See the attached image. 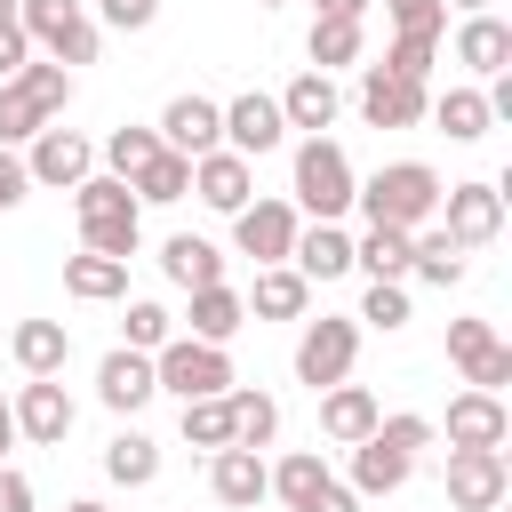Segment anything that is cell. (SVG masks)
<instances>
[{
  "mask_svg": "<svg viewBox=\"0 0 512 512\" xmlns=\"http://www.w3.org/2000/svg\"><path fill=\"white\" fill-rule=\"evenodd\" d=\"M440 208H448L440 232H448L456 248H488V240L504 232V184H448Z\"/></svg>",
  "mask_w": 512,
  "mask_h": 512,
  "instance_id": "obj_13",
  "label": "cell"
},
{
  "mask_svg": "<svg viewBox=\"0 0 512 512\" xmlns=\"http://www.w3.org/2000/svg\"><path fill=\"white\" fill-rule=\"evenodd\" d=\"M256 8H280V0H256Z\"/></svg>",
  "mask_w": 512,
  "mask_h": 512,
  "instance_id": "obj_56",
  "label": "cell"
},
{
  "mask_svg": "<svg viewBox=\"0 0 512 512\" xmlns=\"http://www.w3.org/2000/svg\"><path fill=\"white\" fill-rule=\"evenodd\" d=\"M272 104H280V120H288V128H304V136L336 128V112H344V96H336V80H328V72H296Z\"/></svg>",
  "mask_w": 512,
  "mask_h": 512,
  "instance_id": "obj_22",
  "label": "cell"
},
{
  "mask_svg": "<svg viewBox=\"0 0 512 512\" xmlns=\"http://www.w3.org/2000/svg\"><path fill=\"white\" fill-rule=\"evenodd\" d=\"M160 152H168V144H160L152 128H112V136H104V168H112V184H136Z\"/></svg>",
  "mask_w": 512,
  "mask_h": 512,
  "instance_id": "obj_37",
  "label": "cell"
},
{
  "mask_svg": "<svg viewBox=\"0 0 512 512\" xmlns=\"http://www.w3.org/2000/svg\"><path fill=\"white\" fill-rule=\"evenodd\" d=\"M192 192H200L216 216H240V208L256 200V168H248L240 152H208V160H192Z\"/></svg>",
  "mask_w": 512,
  "mask_h": 512,
  "instance_id": "obj_19",
  "label": "cell"
},
{
  "mask_svg": "<svg viewBox=\"0 0 512 512\" xmlns=\"http://www.w3.org/2000/svg\"><path fill=\"white\" fill-rule=\"evenodd\" d=\"M128 192H136V208H144V200H152V208H168V200H184V192H192V160H184V152H160Z\"/></svg>",
  "mask_w": 512,
  "mask_h": 512,
  "instance_id": "obj_39",
  "label": "cell"
},
{
  "mask_svg": "<svg viewBox=\"0 0 512 512\" xmlns=\"http://www.w3.org/2000/svg\"><path fill=\"white\" fill-rule=\"evenodd\" d=\"M376 440H392V448L424 456V448H432V416H376Z\"/></svg>",
  "mask_w": 512,
  "mask_h": 512,
  "instance_id": "obj_45",
  "label": "cell"
},
{
  "mask_svg": "<svg viewBox=\"0 0 512 512\" xmlns=\"http://www.w3.org/2000/svg\"><path fill=\"white\" fill-rule=\"evenodd\" d=\"M504 488H512L504 448H448V504L456 512H496Z\"/></svg>",
  "mask_w": 512,
  "mask_h": 512,
  "instance_id": "obj_11",
  "label": "cell"
},
{
  "mask_svg": "<svg viewBox=\"0 0 512 512\" xmlns=\"http://www.w3.org/2000/svg\"><path fill=\"white\" fill-rule=\"evenodd\" d=\"M352 208H360L368 224H392V232H424V224L440 216V176H432L424 160H392V168H376V176L352 192Z\"/></svg>",
  "mask_w": 512,
  "mask_h": 512,
  "instance_id": "obj_1",
  "label": "cell"
},
{
  "mask_svg": "<svg viewBox=\"0 0 512 512\" xmlns=\"http://www.w3.org/2000/svg\"><path fill=\"white\" fill-rule=\"evenodd\" d=\"M16 24H24V40L48 56V64H96V16H88V0H16Z\"/></svg>",
  "mask_w": 512,
  "mask_h": 512,
  "instance_id": "obj_6",
  "label": "cell"
},
{
  "mask_svg": "<svg viewBox=\"0 0 512 512\" xmlns=\"http://www.w3.org/2000/svg\"><path fill=\"white\" fill-rule=\"evenodd\" d=\"M368 8H376V0H320V16H344V24H360Z\"/></svg>",
  "mask_w": 512,
  "mask_h": 512,
  "instance_id": "obj_51",
  "label": "cell"
},
{
  "mask_svg": "<svg viewBox=\"0 0 512 512\" xmlns=\"http://www.w3.org/2000/svg\"><path fill=\"white\" fill-rule=\"evenodd\" d=\"M432 48H440V40H408V32H400V40L384 48V72H392V80H416V88H424V72H432Z\"/></svg>",
  "mask_w": 512,
  "mask_h": 512,
  "instance_id": "obj_44",
  "label": "cell"
},
{
  "mask_svg": "<svg viewBox=\"0 0 512 512\" xmlns=\"http://www.w3.org/2000/svg\"><path fill=\"white\" fill-rule=\"evenodd\" d=\"M24 192H32V176H24V160H16L8 144H0V208H16Z\"/></svg>",
  "mask_w": 512,
  "mask_h": 512,
  "instance_id": "obj_48",
  "label": "cell"
},
{
  "mask_svg": "<svg viewBox=\"0 0 512 512\" xmlns=\"http://www.w3.org/2000/svg\"><path fill=\"white\" fill-rule=\"evenodd\" d=\"M408 472H416V456L368 432V440L352 448V480H344V488H352V496H392V488H408Z\"/></svg>",
  "mask_w": 512,
  "mask_h": 512,
  "instance_id": "obj_25",
  "label": "cell"
},
{
  "mask_svg": "<svg viewBox=\"0 0 512 512\" xmlns=\"http://www.w3.org/2000/svg\"><path fill=\"white\" fill-rule=\"evenodd\" d=\"M504 440H512L504 392H456L448 400V448H504Z\"/></svg>",
  "mask_w": 512,
  "mask_h": 512,
  "instance_id": "obj_17",
  "label": "cell"
},
{
  "mask_svg": "<svg viewBox=\"0 0 512 512\" xmlns=\"http://www.w3.org/2000/svg\"><path fill=\"white\" fill-rule=\"evenodd\" d=\"M304 56H312V72H344V64H360V24H344V16H312Z\"/></svg>",
  "mask_w": 512,
  "mask_h": 512,
  "instance_id": "obj_35",
  "label": "cell"
},
{
  "mask_svg": "<svg viewBox=\"0 0 512 512\" xmlns=\"http://www.w3.org/2000/svg\"><path fill=\"white\" fill-rule=\"evenodd\" d=\"M0 512H32V480L0 464Z\"/></svg>",
  "mask_w": 512,
  "mask_h": 512,
  "instance_id": "obj_50",
  "label": "cell"
},
{
  "mask_svg": "<svg viewBox=\"0 0 512 512\" xmlns=\"http://www.w3.org/2000/svg\"><path fill=\"white\" fill-rule=\"evenodd\" d=\"M184 440L208 448V456L232 448V408H224V400H184Z\"/></svg>",
  "mask_w": 512,
  "mask_h": 512,
  "instance_id": "obj_40",
  "label": "cell"
},
{
  "mask_svg": "<svg viewBox=\"0 0 512 512\" xmlns=\"http://www.w3.org/2000/svg\"><path fill=\"white\" fill-rule=\"evenodd\" d=\"M352 360H360V320H304V336H296V384H312V392H328V384H344L352 376Z\"/></svg>",
  "mask_w": 512,
  "mask_h": 512,
  "instance_id": "obj_7",
  "label": "cell"
},
{
  "mask_svg": "<svg viewBox=\"0 0 512 512\" xmlns=\"http://www.w3.org/2000/svg\"><path fill=\"white\" fill-rule=\"evenodd\" d=\"M64 104H72V72L48 64V56H32L16 80H0V144H32Z\"/></svg>",
  "mask_w": 512,
  "mask_h": 512,
  "instance_id": "obj_3",
  "label": "cell"
},
{
  "mask_svg": "<svg viewBox=\"0 0 512 512\" xmlns=\"http://www.w3.org/2000/svg\"><path fill=\"white\" fill-rule=\"evenodd\" d=\"M408 272L432 280V288H456V280H464V248H456L440 224H424V232H408Z\"/></svg>",
  "mask_w": 512,
  "mask_h": 512,
  "instance_id": "obj_30",
  "label": "cell"
},
{
  "mask_svg": "<svg viewBox=\"0 0 512 512\" xmlns=\"http://www.w3.org/2000/svg\"><path fill=\"white\" fill-rule=\"evenodd\" d=\"M32 64V40H24V24H0V80H16Z\"/></svg>",
  "mask_w": 512,
  "mask_h": 512,
  "instance_id": "obj_47",
  "label": "cell"
},
{
  "mask_svg": "<svg viewBox=\"0 0 512 512\" xmlns=\"http://www.w3.org/2000/svg\"><path fill=\"white\" fill-rule=\"evenodd\" d=\"M456 64L472 72V80H496V72H512V24L488 8V16H464L456 24Z\"/></svg>",
  "mask_w": 512,
  "mask_h": 512,
  "instance_id": "obj_18",
  "label": "cell"
},
{
  "mask_svg": "<svg viewBox=\"0 0 512 512\" xmlns=\"http://www.w3.org/2000/svg\"><path fill=\"white\" fill-rule=\"evenodd\" d=\"M232 240H240V256H256V272H264V264H288V248H296V208H288V200H248V208L232 216Z\"/></svg>",
  "mask_w": 512,
  "mask_h": 512,
  "instance_id": "obj_14",
  "label": "cell"
},
{
  "mask_svg": "<svg viewBox=\"0 0 512 512\" xmlns=\"http://www.w3.org/2000/svg\"><path fill=\"white\" fill-rule=\"evenodd\" d=\"M72 216H80V248L88 256H136V240H144V208H136V192L128 184H112V176H88V184H72Z\"/></svg>",
  "mask_w": 512,
  "mask_h": 512,
  "instance_id": "obj_2",
  "label": "cell"
},
{
  "mask_svg": "<svg viewBox=\"0 0 512 512\" xmlns=\"http://www.w3.org/2000/svg\"><path fill=\"white\" fill-rule=\"evenodd\" d=\"M288 272H304V280H336V272H352V232H344V224H296Z\"/></svg>",
  "mask_w": 512,
  "mask_h": 512,
  "instance_id": "obj_24",
  "label": "cell"
},
{
  "mask_svg": "<svg viewBox=\"0 0 512 512\" xmlns=\"http://www.w3.org/2000/svg\"><path fill=\"white\" fill-rule=\"evenodd\" d=\"M8 352H16L24 376H64V360H72V328H64V320H16Z\"/></svg>",
  "mask_w": 512,
  "mask_h": 512,
  "instance_id": "obj_27",
  "label": "cell"
},
{
  "mask_svg": "<svg viewBox=\"0 0 512 512\" xmlns=\"http://www.w3.org/2000/svg\"><path fill=\"white\" fill-rule=\"evenodd\" d=\"M376 416H384V408H376L368 384H328V392H320V432H328L336 448H360V440L376 432Z\"/></svg>",
  "mask_w": 512,
  "mask_h": 512,
  "instance_id": "obj_23",
  "label": "cell"
},
{
  "mask_svg": "<svg viewBox=\"0 0 512 512\" xmlns=\"http://www.w3.org/2000/svg\"><path fill=\"white\" fill-rule=\"evenodd\" d=\"M208 488H216V504H232V512H256V504L272 496V472H264V456H256V448H216V464H208Z\"/></svg>",
  "mask_w": 512,
  "mask_h": 512,
  "instance_id": "obj_21",
  "label": "cell"
},
{
  "mask_svg": "<svg viewBox=\"0 0 512 512\" xmlns=\"http://www.w3.org/2000/svg\"><path fill=\"white\" fill-rule=\"evenodd\" d=\"M8 408H16V440H32V448H64V432H72V392H64L56 376H24Z\"/></svg>",
  "mask_w": 512,
  "mask_h": 512,
  "instance_id": "obj_10",
  "label": "cell"
},
{
  "mask_svg": "<svg viewBox=\"0 0 512 512\" xmlns=\"http://www.w3.org/2000/svg\"><path fill=\"white\" fill-rule=\"evenodd\" d=\"M384 16H392V32H408V40H440L448 0H384Z\"/></svg>",
  "mask_w": 512,
  "mask_h": 512,
  "instance_id": "obj_42",
  "label": "cell"
},
{
  "mask_svg": "<svg viewBox=\"0 0 512 512\" xmlns=\"http://www.w3.org/2000/svg\"><path fill=\"white\" fill-rule=\"evenodd\" d=\"M64 288L80 296V304H112V296H128V264L120 256H64Z\"/></svg>",
  "mask_w": 512,
  "mask_h": 512,
  "instance_id": "obj_31",
  "label": "cell"
},
{
  "mask_svg": "<svg viewBox=\"0 0 512 512\" xmlns=\"http://www.w3.org/2000/svg\"><path fill=\"white\" fill-rule=\"evenodd\" d=\"M240 304H248V320H304L312 280H304V272H288V264H264V272H256V288H248Z\"/></svg>",
  "mask_w": 512,
  "mask_h": 512,
  "instance_id": "obj_26",
  "label": "cell"
},
{
  "mask_svg": "<svg viewBox=\"0 0 512 512\" xmlns=\"http://www.w3.org/2000/svg\"><path fill=\"white\" fill-rule=\"evenodd\" d=\"M424 112H432V120L448 128V144H480V136L496 128V120H488V96H480V88H448V96H432Z\"/></svg>",
  "mask_w": 512,
  "mask_h": 512,
  "instance_id": "obj_32",
  "label": "cell"
},
{
  "mask_svg": "<svg viewBox=\"0 0 512 512\" xmlns=\"http://www.w3.org/2000/svg\"><path fill=\"white\" fill-rule=\"evenodd\" d=\"M24 176H32V184H56V192H72V184H88V176H96V144H88L80 128H56V120H48V128L32 136V160H24Z\"/></svg>",
  "mask_w": 512,
  "mask_h": 512,
  "instance_id": "obj_9",
  "label": "cell"
},
{
  "mask_svg": "<svg viewBox=\"0 0 512 512\" xmlns=\"http://www.w3.org/2000/svg\"><path fill=\"white\" fill-rule=\"evenodd\" d=\"M240 328H248L240 288H200V296H192V336H200V344H232Z\"/></svg>",
  "mask_w": 512,
  "mask_h": 512,
  "instance_id": "obj_33",
  "label": "cell"
},
{
  "mask_svg": "<svg viewBox=\"0 0 512 512\" xmlns=\"http://www.w3.org/2000/svg\"><path fill=\"white\" fill-rule=\"evenodd\" d=\"M352 320H368V328H384V336L408 328V288H400V280H368V296H360Z\"/></svg>",
  "mask_w": 512,
  "mask_h": 512,
  "instance_id": "obj_41",
  "label": "cell"
},
{
  "mask_svg": "<svg viewBox=\"0 0 512 512\" xmlns=\"http://www.w3.org/2000/svg\"><path fill=\"white\" fill-rule=\"evenodd\" d=\"M352 192H360V176H352L344 144H336V136H304V144H296V208H304L312 224H336V216L352 208Z\"/></svg>",
  "mask_w": 512,
  "mask_h": 512,
  "instance_id": "obj_4",
  "label": "cell"
},
{
  "mask_svg": "<svg viewBox=\"0 0 512 512\" xmlns=\"http://www.w3.org/2000/svg\"><path fill=\"white\" fill-rule=\"evenodd\" d=\"M0 24H16V0H0Z\"/></svg>",
  "mask_w": 512,
  "mask_h": 512,
  "instance_id": "obj_55",
  "label": "cell"
},
{
  "mask_svg": "<svg viewBox=\"0 0 512 512\" xmlns=\"http://www.w3.org/2000/svg\"><path fill=\"white\" fill-rule=\"evenodd\" d=\"M352 264H360L368 280H408V232H392V224H368V232L352 240Z\"/></svg>",
  "mask_w": 512,
  "mask_h": 512,
  "instance_id": "obj_36",
  "label": "cell"
},
{
  "mask_svg": "<svg viewBox=\"0 0 512 512\" xmlns=\"http://www.w3.org/2000/svg\"><path fill=\"white\" fill-rule=\"evenodd\" d=\"M424 104H432V96H424L416 80H392L384 64H360V120H368V128H416Z\"/></svg>",
  "mask_w": 512,
  "mask_h": 512,
  "instance_id": "obj_15",
  "label": "cell"
},
{
  "mask_svg": "<svg viewBox=\"0 0 512 512\" xmlns=\"http://www.w3.org/2000/svg\"><path fill=\"white\" fill-rule=\"evenodd\" d=\"M448 8H464V16H488V8H496V0H448Z\"/></svg>",
  "mask_w": 512,
  "mask_h": 512,
  "instance_id": "obj_53",
  "label": "cell"
},
{
  "mask_svg": "<svg viewBox=\"0 0 512 512\" xmlns=\"http://www.w3.org/2000/svg\"><path fill=\"white\" fill-rule=\"evenodd\" d=\"M104 472H112L120 488H152V480H160V440H144V432H112V440H104Z\"/></svg>",
  "mask_w": 512,
  "mask_h": 512,
  "instance_id": "obj_34",
  "label": "cell"
},
{
  "mask_svg": "<svg viewBox=\"0 0 512 512\" xmlns=\"http://www.w3.org/2000/svg\"><path fill=\"white\" fill-rule=\"evenodd\" d=\"M120 336H128V352H160V344L176 336V320H168L160 304H128V320H120Z\"/></svg>",
  "mask_w": 512,
  "mask_h": 512,
  "instance_id": "obj_43",
  "label": "cell"
},
{
  "mask_svg": "<svg viewBox=\"0 0 512 512\" xmlns=\"http://www.w3.org/2000/svg\"><path fill=\"white\" fill-rule=\"evenodd\" d=\"M160 272L176 280V288H224V256H216V240H200V232H176L168 248H160Z\"/></svg>",
  "mask_w": 512,
  "mask_h": 512,
  "instance_id": "obj_28",
  "label": "cell"
},
{
  "mask_svg": "<svg viewBox=\"0 0 512 512\" xmlns=\"http://www.w3.org/2000/svg\"><path fill=\"white\" fill-rule=\"evenodd\" d=\"M168 152H184V160H208V152H224V104H208V96H168V112H160V128H152Z\"/></svg>",
  "mask_w": 512,
  "mask_h": 512,
  "instance_id": "obj_12",
  "label": "cell"
},
{
  "mask_svg": "<svg viewBox=\"0 0 512 512\" xmlns=\"http://www.w3.org/2000/svg\"><path fill=\"white\" fill-rule=\"evenodd\" d=\"M160 384H152V352H104V368H96V400L112 408V416H136L144 400H152Z\"/></svg>",
  "mask_w": 512,
  "mask_h": 512,
  "instance_id": "obj_20",
  "label": "cell"
},
{
  "mask_svg": "<svg viewBox=\"0 0 512 512\" xmlns=\"http://www.w3.org/2000/svg\"><path fill=\"white\" fill-rule=\"evenodd\" d=\"M224 408H232V448H272V432H280V400L272 392H256V384H232L224 392Z\"/></svg>",
  "mask_w": 512,
  "mask_h": 512,
  "instance_id": "obj_29",
  "label": "cell"
},
{
  "mask_svg": "<svg viewBox=\"0 0 512 512\" xmlns=\"http://www.w3.org/2000/svg\"><path fill=\"white\" fill-rule=\"evenodd\" d=\"M64 512H104V504H96V496H72V504H64Z\"/></svg>",
  "mask_w": 512,
  "mask_h": 512,
  "instance_id": "obj_54",
  "label": "cell"
},
{
  "mask_svg": "<svg viewBox=\"0 0 512 512\" xmlns=\"http://www.w3.org/2000/svg\"><path fill=\"white\" fill-rule=\"evenodd\" d=\"M264 472H272V496H280L288 512H296V504H312V496L328 488V464H320L312 448H296V456H280V464H264Z\"/></svg>",
  "mask_w": 512,
  "mask_h": 512,
  "instance_id": "obj_38",
  "label": "cell"
},
{
  "mask_svg": "<svg viewBox=\"0 0 512 512\" xmlns=\"http://www.w3.org/2000/svg\"><path fill=\"white\" fill-rule=\"evenodd\" d=\"M448 360L464 368L472 392H504V384H512V344H504L488 320H448Z\"/></svg>",
  "mask_w": 512,
  "mask_h": 512,
  "instance_id": "obj_8",
  "label": "cell"
},
{
  "mask_svg": "<svg viewBox=\"0 0 512 512\" xmlns=\"http://www.w3.org/2000/svg\"><path fill=\"white\" fill-rule=\"evenodd\" d=\"M296 512H360V496H352L344 480H328V488H320L312 504H296Z\"/></svg>",
  "mask_w": 512,
  "mask_h": 512,
  "instance_id": "obj_49",
  "label": "cell"
},
{
  "mask_svg": "<svg viewBox=\"0 0 512 512\" xmlns=\"http://www.w3.org/2000/svg\"><path fill=\"white\" fill-rule=\"evenodd\" d=\"M152 384L176 392V400H224L240 376H232V352L224 344H200V336H168L152 352Z\"/></svg>",
  "mask_w": 512,
  "mask_h": 512,
  "instance_id": "obj_5",
  "label": "cell"
},
{
  "mask_svg": "<svg viewBox=\"0 0 512 512\" xmlns=\"http://www.w3.org/2000/svg\"><path fill=\"white\" fill-rule=\"evenodd\" d=\"M16 448V408H8V392H0V456Z\"/></svg>",
  "mask_w": 512,
  "mask_h": 512,
  "instance_id": "obj_52",
  "label": "cell"
},
{
  "mask_svg": "<svg viewBox=\"0 0 512 512\" xmlns=\"http://www.w3.org/2000/svg\"><path fill=\"white\" fill-rule=\"evenodd\" d=\"M280 136H288V120H280V104H272V96H256V88H248V96H232V104H224V152L264 160Z\"/></svg>",
  "mask_w": 512,
  "mask_h": 512,
  "instance_id": "obj_16",
  "label": "cell"
},
{
  "mask_svg": "<svg viewBox=\"0 0 512 512\" xmlns=\"http://www.w3.org/2000/svg\"><path fill=\"white\" fill-rule=\"evenodd\" d=\"M104 8V24H120V32H144L152 16H160V0H96Z\"/></svg>",
  "mask_w": 512,
  "mask_h": 512,
  "instance_id": "obj_46",
  "label": "cell"
}]
</instances>
